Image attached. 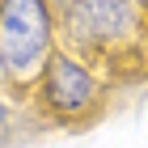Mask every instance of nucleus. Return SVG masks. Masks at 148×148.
I'll return each mask as SVG.
<instances>
[{
    "label": "nucleus",
    "instance_id": "3",
    "mask_svg": "<svg viewBox=\"0 0 148 148\" xmlns=\"http://www.w3.org/2000/svg\"><path fill=\"white\" fill-rule=\"evenodd\" d=\"M30 89L38 93V106H42L51 119L72 123V119H80V114H89L93 106H97V89H102V80H97V72H93L80 55L55 47L51 59L42 64V72H38V80L30 85Z\"/></svg>",
    "mask_w": 148,
    "mask_h": 148
},
{
    "label": "nucleus",
    "instance_id": "1",
    "mask_svg": "<svg viewBox=\"0 0 148 148\" xmlns=\"http://www.w3.org/2000/svg\"><path fill=\"white\" fill-rule=\"evenodd\" d=\"M51 0H0V72L13 89H30L55 51Z\"/></svg>",
    "mask_w": 148,
    "mask_h": 148
},
{
    "label": "nucleus",
    "instance_id": "4",
    "mask_svg": "<svg viewBox=\"0 0 148 148\" xmlns=\"http://www.w3.org/2000/svg\"><path fill=\"white\" fill-rule=\"evenodd\" d=\"M140 4H144V9H148V0H140Z\"/></svg>",
    "mask_w": 148,
    "mask_h": 148
},
{
    "label": "nucleus",
    "instance_id": "2",
    "mask_svg": "<svg viewBox=\"0 0 148 148\" xmlns=\"http://www.w3.org/2000/svg\"><path fill=\"white\" fill-rule=\"evenodd\" d=\"M140 0H68L55 9V38L72 55H106L119 51L144 30Z\"/></svg>",
    "mask_w": 148,
    "mask_h": 148
}]
</instances>
